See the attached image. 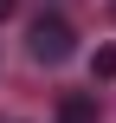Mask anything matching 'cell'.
<instances>
[{
	"mask_svg": "<svg viewBox=\"0 0 116 123\" xmlns=\"http://www.w3.org/2000/svg\"><path fill=\"white\" fill-rule=\"evenodd\" d=\"M26 52H32L39 65H65V58L77 52V32H71L58 13H39V19H32V32H26Z\"/></svg>",
	"mask_w": 116,
	"mask_h": 123,
	"instance_id": "1",
	"label": "cell"
},
{
	"mask_svg": "<svg viewBox=\"0 0 116 123\" xmlns=\"http://www.w3.org/2000/svg\"><path fill=\"white\" fill-rule=\"evenodd\" d=\"M58 123H97V104L77 91V97H65V104H58Z\"/></svg>",
	"mask_w": 116,
	"mask_h": 123,
	"instance_id": "2",
	"label": "cell"
},
{
	"mask_svg": "<svg viewBox=\"0 0 116 123\" xmlns=\"http://www.w3.org/2000/svg\"><path fill=\"white\" fill-rule=\"evenodd\" d=\"M90 71H97V78H116V45H103V52L90 58Z\"/></svg>",
	"mask_w": 116,
	"mask_h": 123,
	"instance_id": "3",
	"label": "cell"
},
{
	"mask_svg": "<svg viewBox=\"0 0 116 123\" xmlns=\"http://www.w3.org/2000/svg\"><path fill=\"white\" fill-rule=\"evenodd\" d=\"M13 6H19V0H0V19H13Z\"/></svg>",
	"mask_w": 116,
	"mask_h": 123,
	"instance_id": "4",
	"label": "cell"
}]
</instances>
